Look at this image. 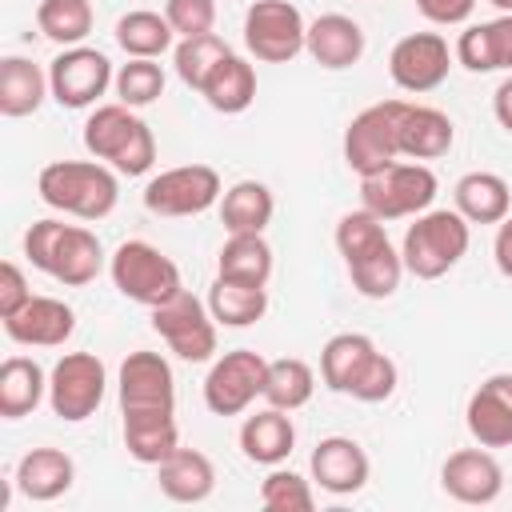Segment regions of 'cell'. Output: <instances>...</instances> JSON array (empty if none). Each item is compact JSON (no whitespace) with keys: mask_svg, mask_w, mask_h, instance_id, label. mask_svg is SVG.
<instances>
[{"mask_svg":"<svg viewBox=\"0 0 512 512\" xmlns=\"http://www.w3.org/2000/svg\"><path fill=\"white\" fill-rule=\"evenodd\" d=\"M384 244H392V240H388V228H384V220L376 212L360 208V212H344L340 216V224H336V248L344 256V264H356V260L380 252Z\"/></svg>","mask_w":512,"mask_h":512,"instance_id":"39","label":"cell"},{"mask_svg":"<svg viewBox=\"0 0 512 512\" xmlns=\"http://www.w3.org/2000/svg\"><path fill=\"white\" fill-rule=\"evenodd\" d=\"M84 148L96 160H108L124 176H144L156 164V136L128 104H96L84 120Z\"/></svg>","mask_w":512,"mask_h":512,"instance_id":"3","label":"cell"},{"mask_svg":"<svg viewBox=\"0 0 512 512\" xmlns=\"http://www.w3.org/2000/svg\"><path fill=\"white\" fill-rule=\"evenodd\" d=\"M272 212L276 200L260 180H240L220 196V220L228 232H264L272 224Z\"/></svg>","mask_w":512,"mask_h":512,"instance_id":"32","label":"cell"},{"mask_svg":"<svg viewBox=\"0 0 512 512\" xmlns=\"http://www.w3.org/2000/svg\"><path fill=\"white\" fill-rule=\"evenodd\" d=\"M24 256L32 268L48 272L52 280L80 288L92 284L104 268V248L96 240V232L80 228V224H64V220H36L24 232Z\"/></svg>","mask_w":512,"mask_h":512,"instance_id":"1","label":"cell"},{"mask_svg":"<svg viewBox=\"0 0 512 512\" xmlns=\"http://www.w3.org/2000/svg\"><path fill=\"white\" fill-rule=\"evenodd\" d=\"M452 140H456V124L448 120V112H440L432 104H408L404 124H400V156L440 160V156H448Z\"/></svg>","mask_w":512,"mask_h":512,"instance_id":"24","label":"cell"},{"mask_svg":"<svg viewBox=\"0 0 512 512\" xmlns=\"http://www.w3.org/2000/svg\"><path fill=\"white\" fill-rule=\"evenodd\" d=\"M316 392V372L308 360L300 356H280V360H268V376H264V400L272 408H284V412H296L312 400Z\"/></svg>","mask_w":512,"mask_h":512,"instance_id":"35","label":"cell"},{"mask_svg":"<svg viewBox=\"0 0 512 512\" xmlns=\"http://www.w3.org/2000/svg\"><path fill=\"white\" fill-rule=\"evenodd\" d=\"M492 8H500V12H512V0H488Z\"/></svg>","mask_w":512,"mask_h":512,"instance_id":"50","label":"cell"},{"mask_svg":"<svg viewBox=\"0 0 512 512\" xmlns=\"http://www.w3.org/2000/svg\"><path fill=\"white\" fill-rule=\"evenodd\" d=\"M216 276L264 288L272 276V248H268L264 232H228V240L216 256Z\"/></svg>","mask_w":512,"mask_h":512,"instance_id":"28","label":"cell"},{"mask_svg":"<svg viewBox=\"0 0 512 512\" xmlns=\"http://www.w3.org/2000/svg\"><path fill=\"white\" fill-rule=\"evenodd\" d=\"M36 28H40V36L72 48L92 32V0H40Z\"/></svg>","mask_w":512,"mask_h":512,"instance_id":"36","label":"cell"},{"mask_svg":"<svg viewBox=\"0 0 512 512\" xmlns=\"http://www.w3.org/2000/svg\"><path fill=\"white\" fill-rule=\"evenodd\" d=\"M404 112H408V100H380L352 116V124L344 128V164L356 176H372L400 156Z\"/></svg>","mask_w":512,"mask_h":512,"instance_id":"7","label":"cell"},{"mask_svg":"<svg viewBox=\"0 0 512 512\" xmlns=\"http://www.w3.org/2000/svg\"><path fill=\"white\" fill-rule=\"evenodd\" d=\"M44 96H52L48 88V72L40 64H32L28 56H4L0 60V116L20 120L32 116Z\"/></svg>","mask_w":512,"mask_h":512,"instance_id":"27","label":"cell"},{"mask_svg":"<svg viewBox=\"0 0 512 512\" xmlns=\"http://www.w3.org/2000/svg\"><path fill=\"white\" fill-rule=\"evenodd\" d=\"M156 480H160V492L176 504H200L212 496L216 488V468L204 452L196 448H176L164 464H156Z\"/></svg>","mask_w":512,"mask_h":512,"instance_id":"23","label":"cell"},{"mask_svg":"<svg viewBox=\"0 0 512 512\" xmlns=\"http://www.w3.org/2000/svg\"><path fill=\"white\" fill-rule=\"evenodd\" d=\"M72 480H76V464L60 448H32L16 464V488L28 500H40V504L64 496L72 488Z\"/></svg>","mask_w":512,"mask_h":512,"instance_id":"26","label":"cell"},{"mask_svg":"<svg viewBox=\"0 0 512 512\" xmlns=\"http://www.w3.org/2000/svg\"><path fill=\"white\" fill-rule=\"evenodd\" d=\"M348 276H352V288L364 296V300H388L396 288H400V276H404V256L384 244L380 252L348 264Z\"/></svg>","mask_w":512,"mask_h":512,"instance_id":"37","label":"cell"},{"mask_svg":"<svg viewBox=\"0 0 512 512\" xmlns=\"http://www.w3.org/2000/svg\"><path fill=\"white\" fill-rule=\"evenodd\" d=\"M120 412H156L176 408V380L172 364L160 352H128L120 364Z\"/></svg>","mask_w":512,"mask_h":512,"instance_id":"15","label":"cell"},{"mask_svg":"<svg viewBox=\"0 0 512 512\" xmlns=\"http://www.w3.org/2000/svg\"><path fill=\"white\" fill-rule=\"evenodd\" d=\"M420 16L432 24H464L476 8V0H416Z\"/></svg>","mask_w":512,"mask_h":512,"instance_id":"46","label":"cell"},{"mask_svg":"<svg viewBox=\"0 0 512 512\" xmlns=\"http://www.w3.org/2000/svg\"><path fill=\"white\" fill-rule=\"evenodd\" d=\"M488 36H492L496 68H508L512 72V12H500L496 20H488Z\"/></svg>","mask_w":512,"mask_h":512,"instance_id":"47","label":"cell"},{"mask_svg":"<svg viewBox=\"0 0 512 512\" xmlns=\"http://www.w3.org/2000/svg\"><path fill=\"white\" fill-rule=\"evenodd\" d=\"M376 356V344L364 336V332H336L328 344H324V352H320V380L332 388V392H340V396H348V388L356 384V376L364 372V364Z\"/></svg>","mask_w":512,"mask_h":512,"instance_id":"31","label":"cell"},{"mask_svg":"<svg viewBox=\"0 0 512 512\" xmlns=\"http://www.w3.org/2000/svg\"><path fill=\"white\" fill-rule=\"evenodd\" d=\"M200 96H204V100H208L216 112L236 116V112L252 108V100H256V68H252L244 56L228 52V56H224V60L212 68V76L204 80Z\"/></svg>","mask_w":512,"mask_h":512,"instance_id":"30","label":"cell"},{"mask_svg":"<svg viewBox=\"0 0 512 512\" xmlns=\"http://www.w3.org/2000/svg\"><path fill=\"white\" fill-rule=\"evenodd\" d=\"M176 32L168 24V16L160 12H148V8H136V12H124L116 20V44L128 52V56H140V60H156L172 48Z\"/></svg>","mask_w":512,"mask_h":512,"instance_id":"34","label":"cell"},{"mask_svg":"<svg viewBox=\"0 0 512 512\" xmlns=\"http://www.w3.org/2000/svg\"><path fill=\"white\" fill-rule=\"evenodd\" d=\"M464 424L476 444L484 448H508L512 444V372L488 376L464 408Z\"/></svg>","mask_w":512,"mask_h":512,"instance_id":"17","label":"cell"},{"mask_svg":"<svg viewBox=\"0 0 512 512\" xmlns=\"http://www.w3.org/2000/svg\"><path fill=\"white\" fill-rule=\"evenodd\" d=\"M308 468H312V480L332 492V496H352L368 484V452L352 440V436H324L312 456H308Z\"/></svg>","mask_w":512,"mask_h":512,"instance_id":"18","label":"cell"},{"mask_svg":"<svg viewBox=\"0 0 512 512\" xmlns=\"http://www.w3.org/2000/svg\"><path fill=\"white\" fill-rule=\"evenodd\" d=\"M260 504L268 512H312L316 508V496H312V484L292 472V468H272L260 484Z\"/></svg>","mask_w":512,"mask_h":512,"instance_id":"41","label":"cell"},{"mask_svg":"<svg viewBox=\"0 0 512 512\" xmlns=\"http://www.w3.org/2000/svg\"><path fill=\"white\" fill-rule=\"evenodd\" d=\"M116 96H120V104H128V108H148V104H156V100L164 96V68H160L156 60L132 56V60L120 64V72H116Z\"/></svg>","mask_w":512,"mask_h":512,"instance_id":"40","label":"cell"},{"mask_svg":"<svg viewBox=\"0 0 512 512\" xmlns=\"http://www.w3.org/2000/svg\"><path fill=\"white\" fill-rule=\"evenodd\" d=\"M308 24L288 0H256L244 12V44L264 64H288L304 52Z\"/></svg>","mask_w":512,"mask_h":512,"instance_id":"8","label":"cell"},{"mask_svg":"<svg viewBox=\"0 0 512 512\" xmlns=\"http://www.w3.org/2000/svg\"><path fill=\"white\" fill-rule=\"evenodd\" d=\"M232 48L224 44V36L216 32H204V36H184L176 48H172V64H176V76L188 84V88H204V80L212 76V68L228 56Z\"/></svg>","mask_w":512,"mask_h":512,"instance_id":"38","label":"cell"},{"mask_svg":"<svg viewBox=\"0 0 512 512\" xmlns=\"http://www.w3.org/2000/svg\"><path fill=\"white\" fill-rule=\"evenodd\" d=\"M124 448L136 464H164L180 448V428H176V408H156V412H124Z\"/></svg>","mask_w":512,"mask_h":512,"instance_id":"21","label":"cell"},{"mask_svg":"<svg viewBox=\"0 0 512 512\" xmlns=\"http://www.w3.org/2000/svg\"><path fill=\"white\" fill-rule=\"evenodd\" d=\"M208 312L224 328H248L268 312V288L236 284V280H220L216 276V284L208 288Z\"/></svg>","mask_w":512,"mask_h":512,"instance_id":"33","label":"cell"},{"mask_svg":"<svg viewBox=\"0 0 512 512\" xmlns=\"http://www.w3.org/2000/svg\"><path fill=\"white\" fill-rule=\"evenodd\" d=\"M36 192L48 208L76 216V220H104L116 200H120V184L112 176V168L96 164V160H52L40 168Z\"/></svg>","mask_w":512,"mask_h":512,"instance_id":"2","label":"cell"},{"mask_svg":"<svg viewBox=\"0 0 512 512\" xmlns=\"http://www.w3.org/2000/svg\"><path fill=\"white\" fill-rule=\"evenodd\" d=\"M28 300H32V288H28L24 272H20V264L4 260L0 264V320L12 316V312H20Z\"/></svg>","mask_w":512,"mask_h":512,"instance_id":"45","label":"cell"},{"mask_svg":"<svg viewBox=\"0 0 512 512\" xmlns=\"http://www.w3.org/2000/svg\"><path fill=\"white\" fill-rule=\"evenodd\" d=\"M4 332L24 348H60L76 332V312L56 296H32L20 312L4 316Z\"/></svg>","mask_w":512,"mask_h":512,"instance_id":"19","label":"cell"},{"mask_svg":"<svg viewBox=\"0 0 512 512\" xmlns=\"http://www.w3.org/2000/svg\"><path fill=\"white\" fill-rule=\"evenodd\" d=\"M456 64H464L468 72H496V56H492V36H488V20L484 24H468L456 40Z\"/></svg>","mask_w":512,"mask_h":512,"instance_id":"44","label":"cell"},{"mask_svg":"<svg viewBox=\"0 0 512 512\" xmlns=\"http://www.w3.org/2000/svg\"><path fill=\"white\" fill-rule=\"evenodd\" d=\"M492 112H496L500 128L512 132V76H504V80L496 84V92H492Z\"/></svg>","mask_w":512,"mask_h":512,"instance_id":"49","label":"cell"},{"mask_svg":"<svg viewBox=\"0 0 512 512\" xmlns=\"http://www.w3.org/2000/svg\"><path fill=\"white\" fill-rule=\"evenodd\" d=\"M452 60H456V52L448 48V40L440 32H408L396 40V48L388 56V72H392L396 88L420 96L448 80Z\"/></svg>","mask_w":512,"mask_h":512,"instance_id":"14","label":"cell"},{"mask_svg":"<svg viewBox=\"0 0 512 512\" xmlns=\"http://www.w3.org/2000/svg\"><path fill=\"white\" fill-rule=\"evenodd\" d=\"M264 376L268 360L252 348H232L224 352L208 376H204V404L212 416H240L256 396H264Z\"/></svg>","mask_w":512,"mask_h":512,"instance_id":"12","label":"cell"},{"mask_svg":"<svg viewBox=\"0 0 512 512\" xmlns=\"http://www.w3.org/2000/svg\"><path fill=\"white\" fill-rule=\"evenodd\" d=\"M108 272L120 296L144 304V308H160L164 300H172L184 284H180V268L172 264V256H164L156 244L148 240H124L112 256H108Z\"/></svg>","mask_w":512,"mask_h":512,"instance_id":"5","label":"cell"},{"mask_svg":"<svg viewBox=\"0 0 512 512\" xmlns=\"http://www.w3.org/2000/svg\"><path fill=\"white\" fill-rule=\"evenodd\" d=\"M224 196L220 172L208 164L164 168L144 184V208L152 216H200Z\"/></svg>","mask_w":512,"mask_h":512,"instance_id":"9","label":"cell"},{"mask_svg":"<svg viewBox=\"0 0 512 512\" xmlns=\"http://www.w3.org/2000/svg\"><path fill=\"white\" fill-rule=\"evenodd\" d=\"M104 388H108V372H104L100 356L64 352L52 364V376H48V404H52V412L60 420L76 424V420H88L100 408Z\"/></svg>","mask_w":512,"mask_h":512,"instance_id":"11","label":"cell"},{"mask_svg":"<svg viewBox=\"0 0 512 512\" xmlns=\"http://www.w3.org/2000/svg\"><path fill=\"white\" fill-rule=\"evenodd\" d=\"M292 444H296V428H292V416L284 408H264L256 416H248L240 424V452L252 460V464H284L292 456Z\"/></svg>","mask_w":512,"mask_h":512,"instance_id":"22","label":"cell"},{"mask_svg":"<svg viewBox=\"0 0 512 512\" xmlns=\"http://www.w3.org/2000/svg\"><path fill=\"white\" fill-rule=\"evenodd\" d=\"M396 380H400V372H396L392 356H384L376 348V356L364 364V372L356 376V384L348 388V396L352 400H364V404H380V400H388L396 392Z\"/></svg>","mask_w":512,"mask_h":512,"instance_id":"42","label":"cell"},{"mask_svg":"<svg viewBox=\"0 0 512 512\" xmlns=\"http://www.w3.org/2000/svg\"><path fill=\"white\" fill-rule=\"evenodd\" d=\"M440 484L460 504H492L504 492V472H500L496 456L480 444V448L452 452L440 468Z\"/></svg>","mask_w":512,"mask_h":512,"instance_id":"16","label":"cell"},{"mask_svg":"<svg viewBox=\"0 0 512 512\" xmlns=\"http://www.w3.org/2000/svg\"><path fill=\"white\" fill-rule=\"evenodd\" d=\"M304 52L320 64V68H352L360 56H364V28L344 16V12H324L308 24V36H304Z\"/></svg>","mask_w":512,"mask_h":512,"instance_id":"20","label":"cell"},{"mask_svg":"<svg viewBox=\"0 0 512 512\" xmlns=\"http://www.w3.org/2000/svg\"><path fill=\"white\" fill-rule=\"evenodd\" d=\"M48 396V376L32 356H8L0 364V416L20 420L40 408Z\"/></svg>","mask_w":512,"mask_h":512,"instance_id":"29","label":"cell"},{"mask_svg":"<svg viewBox=\"0 0 512 512\" xmlns=\"http://www.w3.org/2000/svg\"><path fill=\"white\" fill-rule=\"evenodd\" d=\"M492 256H496V268L500 276L512 280V212L496 224V240H492Z\"/></svg>","mask_w":512,"mask_h":512,"instance_id":"48","label":"cell"},{"mask_svg":"<svg viewBox=\"0 0 512 512\" xmlns=\"http://www.w3.org/2000/svg\"><path fill=\"white\" fill-rule=\"evenodd\" d=\"M468 244H472V232L456 208H428L404 232V244H400L404 272H412L416 280H440L464 260Z\"/></svg>","mask_w":512,"mask_h":512,"instance_id":"4","label":"cell"},{"mask_svg":"<svg viewBox=\"0 0 512 512\" xmlns=\"http://www.w3.org/2000/svg\"><path fill=\"white\" fill-rule=\"evenodd\" d=\"M164 16H168V24L180 40L184 36H204L216 24V0H168Z\"/></svg>","mask_w":512,"mask_h":512,"instance_id":"43","label":"cell"},{"mask_svg":"<svg viewBox=\"0 0 512 512\" xmlns=\"http://www.w3.org/2000/svg\"><path fill=\"white\" fill-rule=\"evenodd\" d=\"M440 192V180L428 164H400L392 160L388 168L360 176V200L368 212H376L380 220H404V216H420L432 208Z\"/></svg>","mask_w":512,"mask_h":512,"instance_id":"6","label":"cell"},{"mask_svg":"<svg viewBox=\"0 0 512 512\" xmlns=\"http://www.w3.org/2000/svg\"><path fill=\"white\" fill-rule=\"evenodd\" d=\"M152 328L188 364H204L216 352V316L188 288H180L172 300H164L160 308H152Z\"/></svg>","mask_w":512,"mask_h":512,"instance_id":"10","label":"cell"},{"mask_svg":"<svg viewBox=\"0 0 512 512\" xmlns=\"http://www.w3.org/2000/svg\"><path fill=\"white\" fill-rule=\"evenodd\" d=\"M108 84H116V72L100 48L72 44L48 64V88L60 108H92L108 92Z\"/></svg>","mask_w":512,"mask_h":512,"instance_id":"13","label":"cell"},{"mask_svg":"<svg viewBox=\"0 0 512 512\" xmlns=\"http://www.w3.org/2000/svg\"><path fill=\"white\" fill-rule=\"evenodd\" d=\"M452 200L468 224H500L512 212V188L496 172H464L452 188Z\"/></svg>","mask_w":512,"mask_h":512,"instance_id":"25","label":"cell"}]
</instances>
